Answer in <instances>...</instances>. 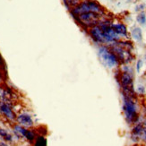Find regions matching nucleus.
Masks as SVG:
<instances>
[{
	"label": "nucleus",
	"instance_id": "obj_1",
	"mask_svg": "<svg viewBox=\"0 0 146 146\" xmlns=\"http://www.w3.org/2000/svg\"><path fill=\"white\" fill-rule=\"evenodd\" d=\"M124 112L128 123H134L137 120V108L134 100V97L124 95Z\"/></svg>",
	"mask_w": 146,
	"mask_h": 146
},
{
	"label": "nucleus",
	"instance_id": "obj_2",
	"mask_svg": "<svg viewBox=\"0 0 146 146\" xmlns=\"http://www.w3.org/2000/svg\"><path fill=\"white\" fill-rule=\"evenodd\" d=\"M99 56L101 62L109 68H113L119 64V60L117 56L105 47H101L99 49Z\"/></svg>",
	"mask_w": 146,
	"mask_h": 146
},
{
	"label": "nucleus",
	"instance_id": "obj_3",
	"mask_svg": "<svg viewBox=\"0 0 146 146\" xmlns=\"http://www.w3.org/2000/svg\"><path fill=\"white\" fill-rule=\"evenodd\" d=\"M77 20L81 23L89 25V26H91V25H96L99 22V15L92 12L85 13V14H82L78 15Z\"/></svg>",
	"mask_w": 146,
	"mask_h": 146
},
{
	"label": "nucleus",
	"instance_id": "obj_4",
	"mask_svg": "<svg viewBox=\"0 0 146 146\" xmlns=\"http://www.w3.org/2000/svg\"><path fill=\"white\" fill-rule=\"evenodd\" d=\"M0 113L10 121H16V115L13 110L11 104L0 100Z\"/></svg>",
	"mask_w": 146,
	"mask_h": 146
},
{
	"label": "nucleus",
	"instance_id": "obj_5",
	"mask_svg": "<svg viewBox=\"0 0 146 146\" xmlns=\"http://www.w3.org/2000/svg\"><path fill=\"white\" fill-rule=\"evenodd\" d=\"M113 51H114V54L117 56L118 60L120 61H122L124 63H128L129 61L132 60V56L130 52L127 51L126 49H124L121 47H119V45L114 47Z\"/></svg>",
	"mask_w": 146,
	"mask_h": 146
},
{
	"label": "nucleus",
	"instance_id": "obj_6",
	"mask_svg": "<svg viewBox=\"0 0 146 146\" xmlns=\"http://www.w3.org/2000/svg\"><path fill=\"white\" fill-rule=\"evenodd\" d=\"M16 121L19 125L25 128L31 127L33 125V120L27 113H22L20 115H18L16 117Z\"/></svg>",
	"mask_w": 146,
	"mask_h": 146
},
{
	"label": "nucleus",
	"instance_id": "obj_7",
	"mask_svg": "<svg viewBox=\"0 0 146 146\" xmlns=\"http://www.w3.org/2000/svg\"><path fill=\"white\" fill-rule=\"evenodd\" d=\"M90 33L91 35L93 37V39L95 40H97L99 42H106L105 41V38H104V35H103V31L102 30H101L98 25H95V26H93L91 31H90Z\"/></svg>",
	"mask_w": 146,
	"mask_h": 146
},
{
	"label": "nucleus",
	"instance_id": "obj_8",
	"mask_svg": "<svg viewBox=\"0 0 146 146\" xmlns=\"http://www.w3.org/2000/svg\"><path fill=\"white\" fill-rule=\"evenodd\" d=\"M110 27L116 31L118 35H123L126 36L127 35V31H126V27L122 23H118V24H111Z\"/></svg>",
	"mask_w": 146,
	"mask_h": 146
},
{
	"label": "nucleus",
	"instance_id": "obj_9",
	"mask_svg": "<svg viewBox=\"0 0 146 146\" xmlns=\"http://www.w3.org/2000/svg\"><path fill=\"white\" fill-rule=\"evenodd\" d=\"M88 5H89V8H90V11L92 13H95V14H103V11L101 9L100 6L93 1H88Z\"/></svg>",
	"mask_w": 146,
	"mask_h": 146
},
{
	"label": "nucleus",
	"instance_id": "obj_10",
	"mask_svg": "<svg viewBox=\"0 0 146 146\" xmlns=\"http://www.w3.org/2000/svg\"><path fill=\"white\" fill-rule=\"evenodd\" d=\"M24 139H26L29 142H33L36 139V135L35 132L33 130H30V129H26V132L24 134Z\"/></svg>",
	"mask_w": 146,
	"mask_h": 146
},
{
	"label": "nucleus",
	"instance_id": "obj_11",
	"mask_svg": "<svg viewBox=\"0 0 146 146\" xmlns=\"http://www.w3.org/2000/svg\"><path fill=\"white\" fill-rule=\"evenodd\" d=\"M132 35H133V38L135 40H138L140 41L142 40V38H143V35H142V31L140 28H135L134 30L132 31Z\"/></svg>",
	"mask_w": 146,
	"mask_h": 146
},
{
	"label": "nucleus",
	"instance_id": "obj_12",
	"mask_svg": "<svg viewBox=\"0 0 146 146\" xmlns=\"http://www.w3.org/2000/svg\"><path fill=\"white\" fill-rule=\"evenodd\" d=\"M34 146H47V141L43 136H38L35 139Z\"/></svg>",
	"mask_w": 146,
	"mask_h": 146
},
{
	"label": "nucleus",
	"instance_id": "obj_13",
	"mask_svg": "<svg viewBox=\"0 0 146 146\" xmlns=\"http://www.w3.org/2000/svg\"><path fill=\"white\" fill-rule=\"evenodd\" d=\"M137 22L141 24H145L146 23V16H145V14L143 12H142L141 14H139L138 16H137Z\"/></svg>",
	"mask_w": 146,
	"mask_h": 146
},
{
	"label": "nucleus",
	"instance_id": "obj_14",
	"mask_svg": "<svg viewBox=\"0 0 146 146\" xmlns=\"http://www.w3.org/2000/svg\"><path fill=\"white\" fill-rule=\"evenodd\" d=\"M142 64H143V62H142V60H139V61L137 62V66H136V69H137V72H140V67H141Z\"/></svg>",
	"mask_w": 146,
	"mask_h": 146
},
{
	"label": "nucleus",
	"instance_id": "obj_15",
	"mask_svg": "<svg viewBox=\"0 0 146 146\" xmlns=\"http://www.w3.org/2000/svg\"><path fill=\"white\" fill-rule=\"evenodd\" d=\"M0 146H8L5 142H0Z\"/></svg>",
	"mask_w": 146,
	"mask_h": 146
},
{
	"label": "nucleus",
	"instance_id": "obj_16",
	"mask_svg": "<svg viewBox=\"0 0 146 146\" xmlns=\"http://www.w3.org/2000/svg\"><path fill=\"white\" fill-rule=\"evenodd\" d=\"M143 7H144V5H140V6H137V7H136V10H140V8H143Z\"/></svg>",
	"mask_w": 146,
	"mask_h": 146
}]
</instances>
